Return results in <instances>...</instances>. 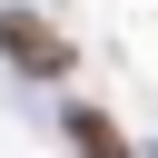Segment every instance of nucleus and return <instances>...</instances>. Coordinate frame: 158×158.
Returning <instances> with one entry per match:
<instances>
[{
  "label": "nucleus",
  "instance_id": "obj_1",
  "mask_svg": "<svg viewBox=\"0 0 158 158\" xmlns=\"http://www.w3.org/2000/svg\"><path fill=\"white\" fill-rule=\"evenodd\" d=\"M0 59H10L30 89H59V79L79 69V49L59 40V20H40V10H0Z\"/></svg>",
  "mask_w": 158,
  "mask_h": 158
},
{
  "label": "nucleus",
  "instance_id": "obj_2",
  "mask_svg": "<svg viewBox=\"0 0 158 158\" xmlns=\"http://www.w3.org/2000/svg\"><path fill=\"white\" fill-rule=\"evenodd\" d=\"M59 128H69V148H79V158H138V148L118 138V118H109V109H89V99H69V109H59Z\"/></svg>",
  "mask_w": 158,
  "mask_h": 158
}]
</instances>
